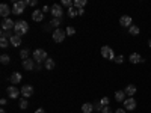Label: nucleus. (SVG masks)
Returning <instances> with one entry per match:
<instances>
[{
	"mask_svg": "<svg viewBox=\"0 0 151 113\" xmlns=\"http://www.w3.org/2000/svg\"><path fill=\"white\" fill-rule=\"evenodd\" d=\"M14 30H15V33H17V35L23 36L24 33H27V30H29V24H27L26 21L20 20V21H17V23H15V27H14Z\"/></svg>",
	"mask_w": 151,
	"mask_h": 113,
	"instance_id": "f257e3e1",
	"label": "nucleus"
},
{
	"mask_svg": "<svg viewBox=\"0 0 151 113\" xmlns=\"http://www.w3.org/2000/svg\"><path fill=\"white\" fill-rule=\"evenodd\" d=\"M33 59H35V62H38V64H42V62H45L48 59L47 51L42 50V48H36L33 51Z\"/></svg>",
	"mask_w": 151,
	"mask_h": 113,
	"instance_id": "f03ea898",
	"label": "nucleus"
},
{
	"mask_svg": "<svg viewBox=\"0 0 151 113\" xmlns=\"http://www.w3.org/2000/svg\"><path fill=\"white\" fill-rule=\"evenodd\" d=\"M27 6V3L24 2V0H21V2H15L14 6H12V14H15V15H20L24 12V8Z\"/></svg>",
	"mask_w": 151,
	"mask_h": 113,
	"instance_id": "7ed1b4c3",
	"label": "nucleus"
},
{
	"mask_svg": "<svg viewBox=\"0 0 151 113\" xmlns=\"http://www.w3.org/2000/svg\"><path fill=\"white\" fill-rule=\"evenodd\" d=\"M101 56L104 59H109V60H115V53H113V50L109 47V45H103L101 47Z\"/></svg>",
	"mask_w": 151,
	"mask_h": 113,
	"instance_id": "20e7f679",
	"label": "nucleus"
},
{
	"mask_svg": "<svg viewBox=\"0 0 151 113\" xmlns=\"http://www.w3.org/2000/svg\"><path fill=\"white\" fill-rule=\"evenodd\" d=\"M124 104V109L125 110H134L136 109V106H137V103H136V99L133 98V97H127V98H125V101L122 103Z\"/></svg>",
	"mask_w": 151,
	"mask_h": 113,
	"instance_id": "39448f33",
	"label": "nucleus"
},
{
	"mask_svg": "<svg viewBox=\"0 0 151 113\" xmlns=\"http://www.w3.org/2000/svg\"><path fill=\"white\" fill-rule=\"evenodd\" d=\"M65 36H67V32L65 30H60V29H56L53 32V41L55 42H62L65 39Z\"/></svg>",
	"mask_w": 151,
	"mask_h": 113,
	"instance_id": "423d86ee",
	"label": "nucleus"
},
{
	"mask_svg": "<svg viewBox=\"0 0 151 113\" xmlns=\"http://www.w3.org/2000/svg\"><path fill=\"white\" fill-rule=\"evenodd\" d=\"M52 15H53V18H60L62 15H64V11H62V5H58V3H55L53 6H52Z\"/></svg>",
	"mask_w": 151,
	"mask_h": 113,
	"instance_id": "0eeeda50",
	"label": "nucleus"
},
{
	"mask_svg": "<svg viewBox=\"0 0 151 113\" xmlns=\"http://www.w3.org/2000/svg\"><path fill=\"white\" fill-rule=\"evenodd\" d=\"M20 94H21V91L18 89L17 86L12 84V86H9V87H8V95H9V98H12V99H14V98H18V97H20Z\"/></svg>",
	"mask_w": 151,
	"mask_h": 113,
	"instance_id": "6e6552de",
	"label": "nucleus"
},
{
	"mask_svg": "<svg viewBox=\"0 0 151 113\" xmlns=\"http://www.w3.org/2000/svg\"><path fill=\"white\" fill-rule=\"evenodd\" d=\"M15 27V23L12 21L11 18H3L2 20V30H11Z\"/></svg>",
	"mask_w": 151,
	"mask_h": 113,
	"instance_id": "1a4fd4ad",
	"label": "nucleus"
},
{
	"mask_svg": "<svg viewBox=\"0 0 151 113\" xmlns=\"http://www.w3.org/2000/svg\"><path fill=\"white\" fill-rule=\"evenodd\" d=\"M129 60H130V64H133V65H136V64H144V62H145L139 53H132L130 57H129Z\"/></svg>",
	"mask_w": 151,
	"mask_h": 113,
	"instance_id": "9d476101",
	"label": "nucleus"
},
{
	"mask_svg": "<svg viewBox=\"0 0 151 113\" xmlns=\"http://www.w3.org/2000/svg\"><path fill=\"white\" fill-rule=\"evenodd\" d=\"M21 95H23L24 98H29V97H32V95H33V87H32L30 84L23 86V87H21Z\"/></svg>",
	"mask_w": 151,
	"mask_h": 113,
	"instance_id": "9b49d317",
	"label": "nucleus"
},
{
	"mask_svg": "<svg viewBox=\"0 0 151 113\" xmlns=\"http://www.w3.org/2000/svg\"><path fill=\"white\" fill-rule=\"evenodd\" d=\"M132 23H133V20H132L130 15H122V17L119 18V24H121L122 27H130Z\"/></svg>",
	"mask_w": 151,
	"mask_h": 113,
	"instance_id": "f8f14e48",
	"label": "nucleus"
},
{
	"mask_svg": "<svg viewBox=\"0 0 151 113\" xmlns=\"http://www.w3.org/2000/svg\"><path fill=\"white\" fill-rule=\"evenodd\" d=\"M32 20H33V21H38V23L42 21V20H44V12H42L41 9H35V11L32 12Z\"/></svg>",
	"mask_w": 151,
	"mask_h": 113,
	"instance_id": "ddd939ff",
	"label": "nucleus"
},
{
	"mask_svg": "<svg viewBox=\"0 0 151 113\" xmlns=\"http://www.w3.org/2000/svg\"><path fill=\"white\" fill-rule=\"evenodd\" d=\"M21 79H23L21 72H12V74H11V77H9V82L15 86V84H18V83L21 82Z\"/></svg>",
	"mask_w": 151,
	"mask_h": 113,
	"instance_id": "4468645a",
	"label": "nucleus"
},
{
	"mask_svg": "<svg viewBox=\"0 0 151 113\" xmlns=\"http://www.w3.org/2000/svg\"><path fill=\"white\" fill-rule=\"evenodd\" d=\"M23 68H24V69H27V71L35 69V68H36L35 60H33V59H26V60H23Z\"/></svg>",
	"mask_w": 151,
	"mask_h": 113,
	"instance_id": "2eb2a0df",
	"label": "nucleus"
},
{
	"mask_svg": "<svg viewBox=\"0 0 151 113\" xmlns=\"http://www.w3.org/2000/svg\"><path fill=\"white\" fill-rule=\"evenodd\" d=\"M9 14H11V9L6 3H2L0 5V15H2L3 18H9Z\"/></svg>",
	"mask_w": 151,
	"mask_h": 113,
	"instance_id": "dca6fc26",
	"label": "nucleus"
},
{
	"mask_svg": "<svg viewBox=\"0 0 151 113\" xmlns=\"http://www.w3.org/2000/svg\"><path fill=\"white\" fill-rule=\"evenodd\" d=\"M124 92H125L127 97H133L136 94V86L134 84H127V86H125V89H124Z\"/></svg>",
	"mask_w": 151,
	"mask_h": 113,
	"instance_id": "f3484780",
	"label": "nucleus"
},
{
	"mask_svg": "<svg viewBox=\"0 0 151 113\" xmlns=\"http://www.w3.org/2000/svg\"><path fill=\"white\" fill-rule=\"evenodd\" d=\"M9 41H11V44H12V45H14V47H20V45H21V36L15 33V35H14V36H12V38H11V39H9Z\"/></svg>",
	"mask_w": 151,
	"mask_h": 113,
	"instance_id": "a211bd4d",
	"label": "nucleus"
},
{
	"mask_svg": "<svg viewBox=\"0 0 151 113\" xmlns=\"http://www.w3.org/2000/svg\"><path fill=\"white\" fill-rule=\"evenodd\" d=\"M125 97H127V95H125L124 91H116L115 92V99H116L118 103H124L125 101Z\"/></svg>",
	"mask_w": 151,
	"mask_h": 113,
	"instance_id": "6ab92c4d",
	"label": "nucleus"
},
{
	"mask_svg": "<svg viewBox=\"0 0 151 113\" xmlns=\"http://www.w3.org/2000/svg\"><path fill=\"white\" fill-rule=\"evenodd\" d=\"M82 113H94V104L85 103V104L82 106Z\"/></svg>",
	"mask_w": 151,
	"mask_h": 113,
	"instance_id": "aec40b11",
	"label": "nucleus"
},
{
	"mask_svg": "<svg viewBox=\"0 0 151 113\" xmlns=\"http://www.w3.org/2000/svg\"><path fill=\"white\" fill-rule=\"evenodd\" d=\"M129 33L133 35V36H136V35H139V33H141V29L137 27V26H134V24H132V26L129 27Z\"/></svg>",
	"mask_w": 151,
	"mask_h": 113,
	"instance_id": "412c9836",
	"label": "nucleus"
},
{
	"mask_svg": "<svg viewBox=\"0 0 151 113\" xmlns=\"http://www.w3.org/2000/svg\"><path fill=\"white\" fill-rule=\"evenodd\" d=\"M86 0H74V8H77V9H83L86 6Z\"/></svg>",
	"mask_w": 151,
	"mask_h": 113,
	"instance_id": "4be33fe9",
	"label": "nucleus"
},
{
	"mask_svg": "<svg viewBox=\"0 0 151 113\" xmlns=\"http://www.w3.org/2000/svg\"><path fill=\"white\" fill-rule=\"evenodd\" d=\"M29 54H30V50H29V48H23L21 51H20V57H21L23 60L29 59Z\"/></svg>",
	"mask_w": 151,
	"mask_h": 113,
	"instance_id": "5701e85b",
	"label": "nucleus"
},
{
	"mask_svg": "<svg viewBox=\"0 0 151 113\" xmlns=\"http://www.w3.org/2000/svg\"><path fill=\"white\" fill-rule=\"evenodd\" d=\"M44 67H45V69H53V68H55V60L48 57V59L44 62Z\"/></svg>",
	"mask_w": 151,
	"mask_h": 113,
	"instance_id": "b1692460",
	"label": "nucleus"
},
{
	"mask_svg": "<svg viewBox=\"0 0 151 113\" xmlns=\"http://www.w3.org/2000/svg\"><path fill=\"white\" fill-rule=\"evenodd\" d=\"M27 106H29V103H27V99H26V98L20 99V103H18V107H20L21 110H26V109H27Z\"/></svg>",
	"mask_w": 151,
	"mask_h": 113,
	"instance_id": "393cba45",
	"label": "nucleus"
},
{
	"mask_svg": "<svg viewBox=\"0 0 151 113\" xmlns=\"http://www.w3.org/2000/svg\"><path fill=\"white\" fill-rule=\"evenodd\" d=\"M0 62H2L3 65H8L9 62H11V57L8 54H2V56H0Z\"/></svg>",
	"mask_w": 151,
	"mask_h": 113,
	"instance_id": "a878e982",
	"label": "nucleus"
},
{
	"mask_svg": "<svg viewBox=\"0 0 151 113\" xmlns=\"http://www.w3.org/2000/svg\"><path fill=\"white\" fill-rule=\"evenodd\" d=\"M12 36H14V35H11V30H2V32H0V38H6V39L9 38V39H11Z\"/></svg>",
	"mask_w": 151,
	"mask_h": 113,
	"instance_id": "bb28decb",
	"label": "nucleus"
},
{
	"mask_svg": "<svg viewBox=\"0 0 151 113\" xmlns=\"http://www.w3.org/2000/svg\"><path fill=\"white\" fill-rule=\"evenodd\" d=\"M59 24H60V18H53L52 21H50V26L56 27V29H59Z\"/></svg>",
	"mask_w": 151,
	"mask_h": 113,
	"instance_id": "cd10ccee",
	"label": "nucleus"
},
{
	"mask_svg": "<svg viewBox=\"0 0 151 113\" xmlns=\"http://www.w3.org/2000/svg\"><path fill=\"white\" fill-rule=\"evenodd\" d=\"M104 107H103V104L100 103V101H95L94 103V112H101Z\"/></svg>",
	"mask_w": 151,
	"mask_h": 113,
	"instance_id": "c85d7f7f",
	"label": "nucleus"
},
{
	"mask_svg": "<svg viewBox=\"0 0 151 113\" xmlns=\"http://www.w3.org/2000/svg\"><path fill=\"white\" fill-rule=\"evenodd\" d=\"M9 42H11V41H8L6 38H0V47H2V48H6V47L9 45Z\"/></svg>",
	"mask_w": 151,
	"mask_h": 113,
	"instance_id": "c756f323",
	"label": "nucleus"
},
{
	"mask_svg": "<svg viewBox=\"0 0 151 113\" xmlns=\"http://www.w3.org/2000/svg\"><path fill=\"white\" fill-rule=\"evenodd\" d=\"M68 15H70V18H74L76 15H79V14H77V9H74V8L68 9Z\"/></svg>",
	"mask_w": 151,
	"mask_h": 113,
	"instance_id": "7c9ffc66",
	"label": "nucleus"
},
{
	"mask_svg": "<svg viewBox=\"0 0 151 113\" xmlns=\"http://www.w3.org/2000/svg\"><path fill=\"white\" fill-rule=\"evenodd\" d=\"M65 32H67V35H68V36H73V35H74V33H76V29H74V27H73V26H68V27H67V30H65Z\"/></svg>",
	"mask_w": 151,
	"mask_h": 113,
	"instance_id": "2f4dec72",
	"label": "nucleus"
},
{
	"mask_svg": "<svg viewBox=\"0 0 151 113\" xmlns=\"http://www.w3.org/2000/svg\"><path fill=\"white\" fill-rule=\"evenodd\" d=\"M100 103L103 104V107H106V106H109V103H110V99H109L107 97H103L101 99H100Z\"/></svg>",
	"mask_w": 151,
	"mask_h": 113,
	"instance_id": "473e14b6",
	"label": "nucleus"
},
{
	"mask_svg": "<svg viewBox=\"0 0 151 113\" xmlns=\"http://www.w3.org/2000/svg\"><path fill=\"white\" fill-rule=\"evenodd\" d=\"M115 62H116V64H122V62H124V56H122V54L116 56V57H115Z\"/></svg>",
	"mask_w": 151,
	"mask_h": 113,
	"instance_id": "72a5a7b5",
	"label": "nucleus"
},
{
	"mask_svg": "<svg viewBox=\"0 0 151 113\" xmlns=\"http://www.w3.org/2000/svg\"><path fill=\"white\" fill-rule=\"evenodd\" d=\"M26 3H27L29 6H32V8H33V6H36V3H38V2H36V0H26Z\"/></svg>",
	"mask_w": 151,
	"mask_h": 113,
	"instance_id": "f704fd0d",
	"label": "nucleus"
},
{
	"mask_svg": "<svg viewBox=\"0 0 151 113\" xmlns=\"http://www.w3.org/2000/svg\"><path fill=\"white\" fill-rule=\"evenodd\" d=\"M101 113H113V112H112V109H110L109 106H106V107L101 110Z\"/></svg>",
	"mask_w": 151,
	"mask_h": 113,
	"instance_id": "c9c22d12",
	"label": "nucleus"
},
{
	"mask_svg": "<svg viewBox=\"0 0 151 113\" xmlns=\"http://www.w3.org/2000/svg\"><path fill=\"white\" fill-rule=\"evenodd\" d=\"M125 112H127V110H125V109L122 107V109H116V110L113 112V113H125Z\"/></svg>",
	"mask_w": 151,
	"mask_h": 113,
	"instance_id": "e433bc0d",
	"label": "nucleus"
},
{
	"mask_svg": "<svg viewBox=\"0 0 151 113\" xmlns=\"http://www.w3.org/2000/svg\"><path fill=\"white\" fill-rule=\"evenodd\" d=\"M42 12H48V11H52V8H48V6H44L42 9H41Z\"/></svg>",
	"mask_w": 151,
	"mask_h": 113,
	"instance_id": "4c0bfd02",
	"label": "nucleus"
},
{
	"mask_svg": "<svg viewBox=\"0 0 151 113\" xmlns=\"http://www.w3.org/2000/svg\"><path fill=\"white\" fill-rule=\"evenodd\" d=\"M50 29H52V26H50V23L47 24V26H44V30H45V32H48Z\"/></svg>",
	"mask_w": 151,
	"mask_h": 113,
	"instance_id": "58836bf2",
	"label": "nucleus"
},
{
	"mask_svg": "<svg viewBox=\"0 0 151 113\" xmlns=\"http://www.w3.org/2000/svg\"><path fill=\"white\" fill-rule=\"evenodd\" d=\"M77 14L79 15H83L85 14V9H77Z\"/></svg>",
	"mask_w": 151,
	"mask_h": 113,
	"instance_id": "ea45409f",
	"label": "nucleus"
},
{
	"mask_svg": "<svg viewBox=\"0 0 151 113\" xmlns=\"http://www.w3.org/2000/svg\"><path fill=\"white\" fill-rule=\"evenodd\" d=\"M35 113H45V110H44V109H36Z\"/></svg>",
	"mask_w": 151,
	"mask_h": 113,
	"instance_id": "a19ab883",
	"label": "nucleus"
},
{
	"mask_svg": "<svg viewBox=\"0 0 151 113\" xmlns=\"http://www.w3.org/2000/svg\"><path fill=\"white\" fill-rule=\"evenodd\" d=\"M35 69H36V71H41V69H42V67H41V64H38V65H36V68H35Z\"/></svg>",
	"mask_w": 151,
	"mask_h": 113,
	"instance_id": "79ce46f5",
	"label": "nucleus"
},
{
	"mask_svg": "<svg viewBox=\"0 0 151 113\" xmlns=\"http://www.w3.org/2000/svg\"><path fill=\"white\" fill-rule=\"evenodd\" d=\"M0 103H2V106H5L6 104V98H2V99H0Z\"/></svg>",
	"mask_w": 151,
	"mask_h": 113,
	"instance_id": "37998d69",
	"label": "nucleus"
},
{
	"mask_svg": "<svg viewBox=\"0 0 151 113\" xmlns=\"http://www.w3.org/2000/svg\"><path fill=\"white\" fill-rule=\"evenodd\" d=\"M0 113H6V110H5V109H2V110H0Z\"/></svg>",
	"mask_w": 151,
	"mask_h": 113,
	"instance_id": "c03bdc74",
	"label": "nucleus"
},
{
	"mask_svg": "<svg viewBox=\"0 0 151 113\" xmlns=\"http://www.w3.org/2000/svg\"><path fill=\"white\" fill-rule=\"evenodd\" d=\"M148 45H150V48H151V39H150V41H148Z\"/></svg>",
	"mask_w": 151,
	"mask_h": 113,
	"instance_id": "a18cd8bd",
	"label": "nucleus"
}]
</instances>
